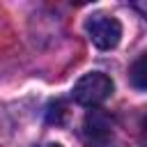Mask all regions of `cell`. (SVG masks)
I'll return each mask as SVG.
<instances>
[{"label":"cell","instance_id":"7a4b0ae2","mask_svg":"<svg viewBox=\"0 0 147 147\" xmlns=\"http://www.w3.org/2000/svg\"><path fill=\"white\" fill-rule=\"evenodd\" d=\"M87 34L92 39V44L101 51H110L119 44L122 39V25L115 16L110 14H92L85 23Z\"/></svg>","mask_w":147,"mask_h":147},{"label":"cell","instance_id":"6da1fadb","mask_svg":"<svg viewBox=\"0 0 147 147\" xmlns=\"http://www.w3.org/2000/svg\"><path fill=\"white\" fill-rule=\"evenodd\" d=\"M113 94V80L101 74V71H92V74H85L76 85H74V99L80 103V106H99L103 103L108 96Z\"/></svg>","mask_w":147,"mask_h":147},{"label":"cell","instance_id":"5b68a950","mask_svg":"<svg viewBox=\"0 0 147 147\" xmlns=\"http://www.w3.org/2000/svg\"><path fill=\"white\" fill-rule=\"evenodd\" d=\"M64 101H51L48 108H46V122L48 124H62V117H64Z\"/></svg>","mask_w":147,"mask_h":147},{"label":"cell","instance_id":"3957f363","mask_svg":"<svg viewBox=\"0 0 147 147\" xmlns=\"http://www.w3.org/2000/svg\"><path fill=\"white\" fill-rule=\"evenodd\" d=\"M113 138V119L108 113L92 108L83 119V140L87 147H106Z\"/></svg>","mask_w":147,"mask_h":147},{"label":"cell","instance_id":"8992f818","mask_svg":"<svg viewBox=\"0 0 147 147\" xmlns=\"http://www.w3.org/2000/svg\"><path fill=\"white\" fill-rule=\"evenodd\" d=\"M48 147H62V145H57V142H51V145H48Z\"/></svg>","mask_w":147,"mask_h":147},{"label":"cell","instance_id":"277c9868","mask_svg":"<svg viewBox=\"0 0 147 147\" xmlns=\"http://www.w3.org/2000/svg\"><path fill=\"white\" fill-rule=\"evenodd\" d=\"M131 83L136 90H145V55H140L131 67Z\"/></svg>","mask_w":147,"mask_h":147}]
</instances>
